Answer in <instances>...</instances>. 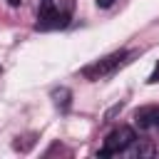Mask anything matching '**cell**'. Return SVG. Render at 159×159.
<instances>
[{"mask_svg": "<svg viewBox=\"0 0 159 159\" xmlns=\"http://www.w3.org/2000/svg\"><path fill=\"white\" fill-rule=\"evenodd\" d=\"M134 139H137V137H134V129H132V127H117V129H112V132L107 134L104 147H102L97 154H99V157L122 154V152H127V149H129V144H132Z\"/></svg>", "mask_w": 159, "mask_h": 159, "instance_id": "cell-1", "label": "cell"}, {"mask_svg": "<svg viewBox=\"0 0 159 159\" xmlns=\"http://www.w3.org/2000/svg\"><path fill=\"white\" fill-rule=\"evenodd\" d=\"M129 57V52L127 50H119V52H112V55H107V57H102V60H97L94 65H89V67H84L82 70V75L87 77V80H99V77H104V75H109V72H114L124 60Z\"/></svg>", "mask_w": 159, "mask_h": 159, "instance_id": "cell-2", "label": "cell"}, {"mask_svg": "<svg viewBox=\"0 0 159 159\" xmlns=\"http://www.w3.org/2000/svg\"><path fill=\"white\" fill-rule=\"evenodd\" d=\"M37 30H55L60 27V15H57V7H55V0H40V7H37Z\"/></svg>", "mask_w": 159, "mask_h": 159, "instance_id": "cell-3", "label": "cell"}, {"mask_svg": "<svg viewBox=\"0 0 159 159\" xmlns=\"http://www.w3.org/2000/svg\"><path fill=\"white\" fill-rule=\"evenodd\" d=\"M134 124L139 129H159V107H142V109H137Z\"/></svg>", "mask_w": 159, "mask_h": 159, "instance_id": "cell-4", "label": "cell"}, {"mask_svg": "<svg viewBox=\"0 0 159 159\" xmlns=\"http://www.w3.org/2000/svg\"><path fill=\"white\" fill-rule=\"evenodd\" d=\"M70 97H72V92H70L67 87L52 89V99H55V104H57L62 112H67V109H70Z\"/></svg>", "mask_w": 159, "mask_h": 159, "instance_id": "cell-5", "label": "cell"}, {"mask_svg": "<svg viewBox=\"0 0 159 159\" xmlns=\"http://www.w3.org/2000/svg\"><path fill=\"white\" fill-rule=\"evenodd\" d=\"M127 152H129L132 157H152V154H154V147H152V144H142L139 139H134Z\"/></svg>", "mask_w": 159, "mask_h": 159, "instance_id": "cell-6", "label": "cell"}, {"mask_svg": "<svg viewBox=\"0 0 159 159\" xmlns=\"http://www.w3.org/2000/svg\"><path fill=\"white\" fill-rule=\"evenodd\" d=\"M147 82H149V84H159V62L154 65V70H152V75L147 77Z\"/></svg>", "mask_w": 159, "mask_h": 159, "instance_id": "cell-7", "label": "cell"}, {"mask_svg": "<svg viewBox=\"0 0 159 159\" xmlns=\"http://www.w3.org/2000/svg\"><path fill=\"white\" fill-rule=\"evenodd\" d=\"M94 2H97V7H102V10H107V7L114 5V0H94Z\"/></svg>", "mask_w": 159, "mask_h": 159, "instance_id": "cell-8", "label": "cell"}, {"mask_svg": "<svg viewBox=\"0 0 159 159\" xmlns=\"http://www.w3.org/2000/svg\"><path fill=\"white\" fill-rule=\"evenodd\" d=\"M20 2H22V0H7V5H10V7H20Z\"/></svg>", "mask_w": 159, "mask_h": 159, "instance_id": "cell-9", "label": "cell"}]
</instances>
